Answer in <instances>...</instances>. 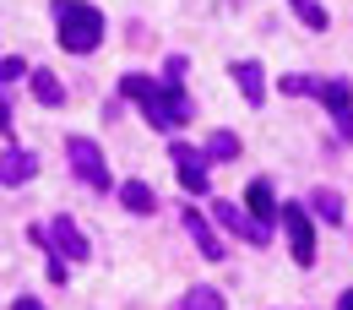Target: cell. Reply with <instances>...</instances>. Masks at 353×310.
Segmentation results:
<instances>
[{"label":"cell","mask_w":353,"mask_h":310,"mask_svg":"<svg viewBox=\"0 0 353 310\" xmlns=\"http://www.w3.org/2000/svg\"><path fill=\"white\" fill-rule=\"evenodd\" d=\"M54 33L65 55H88L103 44V11L88 0H54Z\"/></svg>","instance_id":"obj_2"},{"label":"cell","mask_w":353,"mask_h":310,"mask_svg":"<svg viewBox=\"0 0 353 310\" xmlns=\"http://www.w3.org/2000/svg\"><path fill=\"white\" fill-rule=\"evenodd\" d=\"M185 229H190V240L201 245V256H207V262H223V240L212 234V223L201 218L196 207H185Z\"/></svg>","instance_id":"obj_10"},{"label":"cell","mask_w":353,"mask_h":310,"mask_svg":"<svg viewBox=\"0 0 353 310\" xmlns=\"http://www.w3.org/2000/svg\"><path fill=\"white\" fill-rule=\"evenodd\" d=\"M310 207H315L326 223H343V196H337V191H315V196H310Z\"/></svg>","instance_id":"obj_17"},{"label":"cell","mask_w":353,"mask_h":310,"mask_svg":"<svg viewBox=\"0 0 353 310\" xmlns=\"http://www.w3.org/2000/svg\"><path fill=\"white\" fill-rule=\"evenodd\" d=\"M120 202H125L131 213H152V207H158V202H152V191H147L141 180H125V185H120Z\"/></svg>","instance_id":"obj_15"},{"label":"cell","mask_w":353,"mask_h":310,"mask_svg":"<svg viewBox=\"0 0 353 310\" xmlns=\"http://www.w3.org/2000/svg\"><path fill=\"white\" fill-rule=\"evenodd\" d=\"M33 98H39L44 109H54V104H65V82H60L54 71H33Z\"/></svg>","instance_id":"obj_13"},{"label":"cell","mask_w":353,"mask_h":310,"mask_svg":"<svg viewBox=\"0 0 353 310\" xmlns=\"http://www.w3.org/2000/svg\"><path fill=\"white\" fill-rule=\"evenodd\" d=\"M294 6H299V17H305V22H310V28H315V33L326 28V11H321L315 0H294Z\"/></svg>","instance_id":"obj_19"},{"label":"cell","mask_w":353,"mask_h":310,"mask_svg":"<svg viewBox=\"0 0 353 310\" xmlns=\"http://www.w3.org/2000/svg\"><path fill=\"white\" fill-rule=\"evenodd\" d=\"M120 93L125 98H136L141 104V115L158 126V131H174V126H185L190 120V98L174 88V82H152V77H125L120 82Z\"/></svg>","instance_id":"obj_1"},{"label":"cell","mask_w":353,"mask_h":310,"mask_svg":"<svg viewBox=\"0 0 353 310\" xmlns=\"http://www.w3.org/2000/svg\"><path fill=\"white\" fill-rule=\"evenodd\" d=\"M65 158H71V175L82 180V185H92V191H109V185H114V180H109V164H103V153H98V142L71 136V142H65Z\"/></svg>","instance_id":"obj_3"},{"label":"cell","mask_w":353,"mask_h":310,"mask_svg":"<svg viewBox=\"0 0 353 310\" xmlns=\"http://www.w3.org/2000/svg\"><path fill=\"white\" fill-rule=\"evenodd\" d=\"M218 218H223V229H228V234H245L250 245H266V240H272V229H266V223H250L239 207H228V202H218Z\"/></svg>","instance_id":"obj_9"},{"label":"cell","mask_w":353,"mask_h":310,"mask_svg":"<svg viewBox=\"0 0 353 310\" xmlns=\"http://www.w3.org/2000/svg\"><path fill=\"white\" fill-rule=\"evenodd\" d=\"M49 240H54V256H65V262H88V256H92L88 234L77 229L71 213H54V218H49Z\"/></svg>","instance_id":"obj_6"},{"label":"cell","mask_w":353,"mask_h":310,"mask_svg":"<svg viewBox=\"0 0 353 310\" xmlns=\"http://www.w3.org/2000/svg\"><path fill=\"white\" fill-rule=\"evenodd\" d=\"M228 71H234V82H239V93H245L250 104H261V98H266V77H261V66H256V60H234Z\"/></svg>","instance_id":"obj_11"},{"label":"cell","mask_w":353,"mask_h":310,"mask_svg":"<svg viewBox=\"0 0 353 310\" xmlns=\"http://www.w3.org/2000/svg\"><path fill=\"white\" fill-rule=\"evenodd\" d=\"M245 202H250V213H256V223H266V229H272V218L283 213V207L272 202V180H250V191H245Z\"/></svg>","instance_id":"obj_12"},{"label":"cell","mask_w":353,"mask_h":310,"mask_svg":"<svg viewBox=\"0 0 353 310\" xmlns=\"http://www.w3.org/2000/svg\"><path fill=\"white\" fill-rule=\"evenodd\" d=\"M22 77H33V71H28V60H17V55H0V88H11V82H22Z\"/></svg>","instance_id":"obj_18"},{"label":"cell","mask_w":353,"mask_h":310,"mask_svg":"<svg viewBox=\"0 0 353 310\" xmlns=\"http://www.w3.org/2000/svg\"><path fill=\"white\" fill-rule=\"evenodd\" d=\"M33 175H39V158L33 153H22V147H6L0 153V185H28Z\"/></svg>","instance_id":"obj_8"},{"label":"cell","mask_w":353,"mask_h":310,"mask_svg":"<svg viewBox=\"0 0 353 310\" xmlns=\"http://www.w3.org/2000/svg\"><path fill=\"white\" fill-rule=\"evenodd\" d=\"M185 71H190V60H185V55H169V66H163V82H185Z\"/></svg>","instance_id":"obj_20"},{"label":"cell","mask_w":353,"mask_h":310,"mask_svg":"<svg viewBox=\"0 0 353 310\" xmlns=\"http://www.w3.org/2000/svg\"><path fill=\"white\" fill-rule=\"evenodd\" d=\"M0 131H11V104L0 98Z\"/></svg>","instance_id":"obj_22"},{"label":"cell","mask_w":353,"mask_h":310,"mask_svg":"<svg viewBox=\"0 0 353 310\" xmlns=\"http://www.w3.org/2000/svg\"><path fill=\"white\" fill-rule=\"evenodd\" d=\"M11 310H44V305H39V300H17Z\"/></svg>","instance_id":"obj_23"},{"label":"cell","mask_w":353,"mask_h":310,"mask_svg":"<svg viewBox=\"0 0 353 310\" xmlns=\"http://www.w3.org/2000/svg\"><path fill=\"white\" fill-rule=\"evenodd\" d=\"M201 153H207L212 164H228V158H239V136H234V131H212Z\"/></svg>","instance_id":"obj_14"},{"label":"cell","mask_w":353,"mask_h":310,"mask_svg":"<svg viewBox=\"0 0 353 310\" xmlns=\"http://www.w3.org/2000/svg\"><path fill=\"white\" fill-rule=\"evenodd\" d=\"M321 98H326V109H332V120H337V136H348L353 142V88L343 77H332V82H321Z\"/></svg>","instance_id":"obj_7"},{"label":"cell","mask_w":353,"mask_h":310,"mask_svg":"<svg viewBox=\"0 0 353 310\" xmlns=\"http://www.w3.org/2000/svg\"><path fill=\"white\" fill-rule=\"evenodd\" d=\"M310 88H315L310 77H283V93H310Z\"/></svg>","instance_id":"obj_21"},{"label":"cell","mask_w":353,"mask_h":310,"mask_svg":"<svg viewBox=\"0 0 353 310\" xmlns=\"http://www.w3.org/2000/svg\"><path fill=\"white\" fill-rule=\"evenodd\" d=\"M337 310H353V289H348V294H343V305H337Z\"/></svg>","instance_id":"obj_24"},{"label":"cell","mask_w":353,"mask_h":310,"mask_svg":"<svg viewBox=\"0 0 353 310\" xmlns=\"http://www.w3.org/2000/svg\"><path fill=\"white\" fill-rule=\"evenodd\" d=\"M277 218H283V234H288V245H294V262H299V267H315V229H310V207L288 202Z\"/></svg>","instance_id":"obj_4"},{"label":"cell","mask_w":353,"mask_h":310,"mask_svg":"<svg viewBox=\"0 0 353 310\" xmlns=\"http://www.w3.org/2000/svg\"><path fill=\"white\" fill-rule=\"evenodd\" d=\"M185 310H223V289H212V283H196V289L185 294Z\"/></svg>","instance_id":"obj_16"},{"label":"cell","mask_w":353,"mask_h":310,"mask_svg":"<svg viewBox=\"0 0 353 310\" xmlns=\"http://www.w3.org/2000/svg\"><path fill=\"white\" fill-rule=\"evenodd\" d=\"M169 158H174V175H179V185H185L190 196H207V191H212V180H207V153H196V147L174 142Z\"/></svg>","instance_id":"obj_5"}]
</instances>
